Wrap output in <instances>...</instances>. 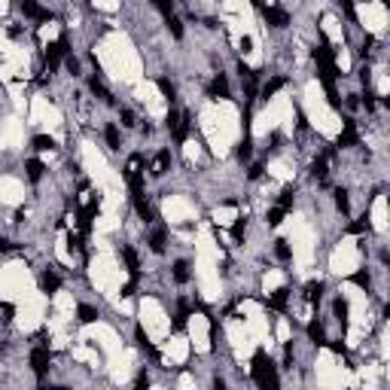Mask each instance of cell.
<instances>
[{
	"instance_id": "cell-1",
	"label": "cell",
	"mask_w": 390,
	"mask_h": 390,
	"mask_svg": "<svg viewBox=\"0 0 390 390\" xmlns=\"http://www.w3.org/2000/svg\"><path fill=\"white\" fill-rule=\"evenodd\" d=\"M253 384L262 387V390L280 384L277 369H274V363L269 360V353H265V351H256V353H253Z\"/></svg>"
},
{
	"instance_id": "cell-2",
	"label": "cell",
	"mask_w": 390,
	"mask_h": 390,
	"mask_svg": "<svg viewBox=\"0 0 390 390\" xmlns=\"http://www.w3.org/2000/svg\"><path fill=\"white\" fill-rule=\"evenodd\" d=\"M64 55H67V37H58L55 43H49V49H46V74H55Z\"/></svg>"
},
{
	"instance_id": "cell-3",
	"label": "cell",
	"mask_w": 390,
	"mask_h": 390,
	"mask_svg": "<svg viewBox=\"0 0 390 390\" xmlns=\"http://www.w3.org/2000/svg\"><path fill=\"white\" fill-rule=\"evenodd\" d=\"M165 125H168V131L174 134V140H186V131H189V116H183V113L171 110V113H168V119H165Z\"/></svg>"
},
{
	"instance_id": "cell-4",
	"label": "cell",
	"mask_w": 390,
	"mask_h": 390,
	"mask_svg": "<svg viewBox=\"0 0 390 390\" xmlns=\"http://www.w3.org/2000/svg\"><path fill=\"white\" fill-rule=\"evenodd\" d=\"M22 12H25V19H31V22H49L52 19V12L46 6H40L37 0H22Z\"/></svg>"
},
{
	"instance_id": "cell-5",
	"label": "cell",
	"mask_w": 390,
	"mask_h": 390,
	"mask_svg": "<svg viewBox=\"0 0 390 390\" xmlns=\"http://www.w3.org/2000/svg\"><path fill=\"white\" fill-rule=\"evenodd\" d=\"M31 369L37 372L40 381H43V375L49 372V351H46V348H34V351H31Z\"/></svg>"
},
{
	"instance_id": "cell-6",
	"label": "cell",
	"mask_w": 390,
	"mask_h": 390,
	"mask_svg": "<svg viewBox=\"0 0 390 390\" xmlns=\"http://www.w3.org/2000/svg\"><path fill=\"white\" fill-rule=\"evenodd\" d=\"M265 22H269L272 28H287L290 25V12L280 9V6H269L265 9Z\"/></svg>"
},
{
	"instance_id": "cell-7",
	"label": "cell",
	"mask_w": 390,
	"mask_h": 390,
	"mask_svg": "<svg viewBox=\"0 0 390 390\" xmlns=\"http://www.w3.org/2000/svg\"><path fill=\"white\" fill-rule=\"evenodd\" d=\"M171 171V150H158L153 158V177H165Z\"/></svg>"
},
{
	"instance_id": "cell-8",
	"label": "cell",
	"mask_w": 390,
	"mask_h": 390,
	"mask_svg": "<svg viewBox=\"0 0 390 390\" xmlns=\"http://www.w3.org/2000/svg\"><path fill=\"white\" fill-rule=\"evenodd\" d=\"M207 98H229V79H226V74L214 77V82L207 85Z\"/></svg>"
},
{
	"instance_id": "cell-9",
	"label": "cell",
	"mask_w": 390,
	"mask_h": 390,
	"mask_svg": "<svg viewBox=\"0 0 390 390\" xmlns=\"http://www.w3.org/2000/svg\"><path fill=\"white\" fill-rule=\"evenodd\" d=\"M357 125H353V122L351 119H345V131L339 134V147H353V144H357Z\"/></svg>"
},
{
	"instance_id": "cell-10",
	"label": "cell",
	"mask_w": 390,
	"mask_h": 390,
	"mask_svg": "<svg viewBox=\"0 0 390 390\" xmlns=\"http://www.w3.org/2000/svg\"><path fill=\"white\" fill-rule=\"evenodd\" d=\"M131 201H134V210H137V217L144 220V223H153V207L147 204L144 195H131Z\"/></svg>"
},
{
	"instance_id": "cell-11",
	"label": "cell",
	"mask_w": 390,
	"mask_h": 390,
	"mask_svg": "<svg viewBox=\"0 0 390 390\" xmlns=\"http://www.w3.org/2000/svg\"><path fill=\"white\" fill-rule=\"evenodd\" d=\"M122 259H125V265H128V274L137 280V277H140V262H137V253L131 250V247H122Z\"/></svg>"
},
{
	"instance_id": "cell-12",
	"label": "cell",
	"mask_w": 390,
	"mask_h": 390,
	"mask_svg": "<svg viewBox=\"0 0 390 390\" xmlns=\"http://www.w3.org/2000/svg\"><path fill=\"white\" fill-rule=\"evenodd\" d=\"M323 280H308L305 283V299H308V302H320V299H323Z\"/></svg>"
},
{
	"instance_id": "cell-13",
	"label": "cell",
	"mask_w": 390,
	"mask_h": 390,
	"mask_svg": "<svg viewBox=\"0 0 390 390\" xmlns=\"http://www.w3.org/2000/svg\"><path fill=\"white\" fill-rule=\"evenodd\" d=\"M43 162H40V158H28V162H25V174H28V180L31 183H37L40 180V177H43Z\"/></svg>"
},
{
	"instance_id": "cell-14",
	"label": "cell",
	"mask_w": 390,
	"mask_h": 390,
	"mask_svg": "<svg viewBox=\"0 0 390 390\" xmlns=\"http://www.w3.org/2000/svg\"><path fill=\"white\" fill-rule=\"evenodd\" d=\"M40 287H43V293H58V287H61V277L55 274V272H46L43 277H40Z\"/></svg>"
},
{
	"instance_id": "cell-15",
	"label": "cell",
	"mask_w": 390,
	"mask_h": 390,
	"mask_svg": "<svg viewBox=\"0 0 390 390\" xmlns=\"http://www.w3.org/2000/svg\"><path fill=\"white\" fill-rule=\"evenodd\" d=\"M308 339H311L314 345H326V329H323V323L311 320V323H308Z\"/></svg>"
},
{
	"instance_id": "cell-16",
	"label": "cell",
	"mask_w": 390,
	"mask_h": 390,
	"mask_svg": "<svg viewBox=\"0 0 390 390\" xmlns=\"http://www.w3.org/2000/svg\"><path fill=\"white\" fill-rule=\"evenodd\" d=\"M88 88H92V95H95L101 104H116V101H113V95H110V92H107V88H104L98 79H92V82H88Z\"/></svg>"
},
{
	"instance_id": "cell-17",
	"label": "cell",
	"mask_w": 390,
	"mask_h": 390,
	"mask_svg": "<svg viewBox=\"0 0 390 390\" xmlns=\"http://www.w3.org/2000/svg\"><path fill=\"white\" fill-rule=\"evenodd\" d=\"M283 85H287V79H283V77H274V79H269V82H265V85H262V98H265V101H269V98H272L274 92H280V88H283Z\"/></svg>"
},
{
	"instance_id": "cell-18",
	"label": "cell",
	"mask_w": 390,
	"mask_h": 390,
	"mask_svg": "<svg viewBox=\"0 0 390 390\" xmlns=\"http://www.w3.org/2000/svg\"><path fill=\"white\" fill-rule=\"evenodd\" d=\"M137 174H144V156H131L128 165H125V180L128 177H137Z\"/></svg>"
},
{
	"instance_id": "cell-19",
	"label": "cell",
	"mask_w": 390,
	"mask_h": 390,
	"mask_svg": "<svg viewBox=\"0 0 390 390\" xmlns=\"http://www.w3.org/2000/svg\"><path fill=\"white\" fill-rule=\"evenodd\" d=\"M104 140H107L110 150H119V125H116V122H110V125L104 128Z\"/></svg>"
},
{
	"instance_id": "cell-20",
	"label": "cell",
	"mask_w": 390,
	"mask_h": 390,
	"mask_svg": "<svg viewBox=\"0 0 390 390\" xmlns=\"http://www.w3.org/2000/svg\"><path fill=\"white\" fill-rule=\"evenodd\" d=\"M165 25H168V31H171V37H174V40H183V22H180V19H174V15H165Z\"/></svg>"
},
{
	"instance_id": "cell-21",
	"label": "cell",
	"mask_w": 390,
	"mask_h": 390,
	"mask_svg": "<svg viewBox=\"0 0 390 390\" xmlns=\"http://www.w3.org/2000/svg\"><path fill=\"white\" fill-rule=\"evenodd\" d=\"M274 256H277L280 262H290V259H293V250H290V244L283 241V238H280V241H274Z\"/></svg>"
},
{
	"instance_id": "cell-22",
	"label": "cell",
	"mask_w": 390,
	"mask_h": 390,
	"mask_svg": "<svg viewBox=\"0 0 390 390\" xmlns=\"http://www.w3.org/2000/svg\"><path fill=\"white\" fill-rule=\"evenodd\" d=\"M77 317H79V323H95L98 320V311L92 305H79L77 308Z\"/></svg>"
},
{
	"instance_id": "cell-23",
	"label": "cell",
	"mask_w": 390,
	"mask_h": 390,
	"mask_svg": "<svg viewBox=\"0 0 390 390\" xmlns=\"http://www.w3.org/2000/svg\"><path fill=\"white\" fill-rule=\"evenodd\" d=\"M158 92H162L168 101H174V98H177V85H174L168 77H158Z\"/></svg>"
},
{
	"instance_id": "cell-24",
	"label": "cell",
	"mask_w": 390,
	"mask_h": 390,
	"mask_svg": "<svg viewBox=\"0 0 390 390\" xmlns=\"http://www.w3.org/2000/svg\"><path fill=\"white\" fill-rule=\"evenodd\" d=\"M287 299H290V290H277V293L269 299V308H274V311H283V305H287Z\"/></svg>"
},
{
	"instance_id": "cell-25",
	"label": "cell",
	"mask_w": 390,
	"mask_h": 390,
	"mask_svg": "<svg viewBox=\"0 0 390 390\" xmlns=\"http://www.w3.org/2000/svg\"><path fill=\"white\" fill-rule=\"evenodd\" d=\"M31 147H34V150H40V153H46V150H52V147H55V140H52V137H46V134H37V137L31 140Z\"/></svg>"
},
{
	"instance_id": "cell-26",
	"label": "cell",
	"mask_w": 390,
	"mask_h": 390,
	"mask_svg": "<svg viewBox=\"0 0 390 390\" xmlns=\"http://www.w3.org/2000/svg\"><path fill=\"white\" fill-rule=\"evenodd\" d=\"M150 250L153 253H165V232H153L150 235Z\"/></svg>"
},
{
	"instance_id": "cell-27",
	"label": "cell",
	"mask_w": 390,
	"mask_h": 390,
	"mask_svg": "<svg viewBox=\"0 0 390 390\" xmlns=\"http://www.w3.org/2000/svg\"><path fill=\"white\" fill-rule=\"evenodd\" d=\"M174 280H177V283H186V280H189V265H186L183 259L174 262Z\"/></svg>"
},
{
	"instance_id": "cell-28",
	"label": "cell",
	"mask_w": 390,
	"mask_h": 390,
	"mask_svg": "<svg viewBox=\"0 0 390 390\" xmlns=\"http://www.w3.org/2000/svg\"><path fill=\"white\" fill-rule=\"evenodd\" d=\"M332 311H335V317H339V323L345 326V323H348V302H345V299H335V302H332Z\"/></svg>"
},
{
	"instance_id": "cell-29",
	"label": "cell",
	"mask_w": 390,
	"mask_h": 390,
	"mask_svg": "<svg viewBox=\"0 0 390 390\" xmlns=\"http://www.w3.org/2000/svg\"><path fill=\"white\" fill-rule=\"evenodd\" d=\"M335 207H339L342 214H348V210H351V201H348V189H335Z\"/></svg>"
},
{
	"instance_id": "cell-30",
	"label": "cell",
	"mask_w": 390,
	"mask_h": 390,
	"mask_svg": "<svg viewBox=\"0 0 390 390\" xmlns=\"http://www.w3.org/2000/svg\"><path fill=\"white\" fill-rule=\"evenodd\" d=\"M250 156H253V144H250V137H244L241 144H238V158H241V162H247Z\"/></svg>"
},
{
	"instance_id": "cell-31",
	"label": "cell",
	"mask_w": 390,
	"mask_h": 390,
	"mask_svg": "<svg viewBox=\"0 0 390 390\" xmlns=\"http://www.w3.org/2000/svg\"><path fill=\"white\" fill-rule=\"evenodd\" d=\"M280 220H283V207H280V204L272 207L269 214H265V223H269V226H280Z\"/></svg>"
},
{
	"instance_id": "cell-32",
	"label": "cell",
	"mask_w": 390,
	"mask_h": 390,
	"mask_svg": "<svg viewBox=\"0 0 390 390\" xmlns=\"http://www.w3.org/2000/svg\"><path fill=\"white\" fill-rule=\"evenodd\" d=\"M351 283H357V287L369 290L372 287V277H369V272H357V274H351Z\"/></svg>"
},
{
	"instance_id": "cell-33",
	"label": "cell",
	"mask_w": 390,
	"mask_h": 390,
	"mask_svg": "<svg viewBox=\"0 0 390 390\" xmlns=\"http://www.w3.org/2000/svg\"><path fill=\"white\" fill-rule=\"evenodd\" d=\"M150 3H153L158 12H162V15H171V12H174V0H150Z\"/></svg>"
},
{
	"instance_id": "cell-34",
	"label": "cell",
	"mask_w": 390,
	"mask_h": 390,
	"mask_svg": "<svg viewBox=\"0 0 390 390\" xmlns=\"http://www.w3.org/2000/svg\"><path fill=\"white\" fill-rule=\"evenodd\" d=\"M119 119H122V128H134V122H137L134 119V110H128V107L119 113Z\"/></svg>"
},
{
	"instance_id": "cell-35",
	"label": "cell",
	"mask_w": 390,
	"mask_h": 390,
	"mask_svg": "<svg viewBox=\"0 0 390 390\" xmlns=\"http://www.w3.org/2000/svg\"><path fill=\"white\" fill-rule=\"evenodd\" d=\"M244 229H247V226H244V217H241V220H235V226H232V238H235L238 244L244 241Z\"/></svg>"
},
{
	"instance_id": "cell-36",
	"label": "cell",
	"mask_w": 390,
	"mask_h": 390,
	"mask_svg": "<svg viewBox=\"0 0 390 390\" xmlns=\"http://www.w3.org/2000/svg\"><path fill=\"white\" fill-rule=\"evenodd\" d=\"M280 207H283V210L293 207V189H283V192H280Z\"/></svg>"
},
{
	"instance_id": "cell-37",
	"label": "cell",
	"mask_w": 390,
	"mask_h": 390,
	"mask_svg": "<svg viewBox=\"0 0 390 390\" xmlns=\"http://www.w3.org/2000/svg\"><path fill=\"white\" fill-rule=\"evenodd\" d=\"M67 244H70V250L79 253V250H82V235H74V232H70V235H67Z\"/></svg>"
},
{
	"instance_id": "cell-38",
	"label": "cell",
	"mask_w": 390,
	"mask_h": 390,
	"mask_svg": "<svg viewBox=\"0 0 390 390\" xmlns=\"http://www.w3.org/2000/svg\"><path fill=\"white\" fill-rule=\"evenodd\" d=\"M342 12L348 15L351 22H357V12H353V0H342Z\"/></svg>"
},
{
	"instance_id": "cell-39",
	"label": "cell",
	"mask_w": 390,
	"mask_h": 390,
	"mask_svg": "<svg viewBox=\"0 0 390 390\" xmlns=\"http://www.w3.org/2000/svg\"><path fill=\"white\" fill-rule=\"evenodd\" d=\"M0 314H3V320H12L15 308H12V305H6V302H0Z\"/></svg>"
},
{
	"instance_id": "cell-40",
	"label": "cell",
	"mask_w": 390,
	"mask_h": 390,
	"mask_svg": "<svg viewBox=\"0 0 390 390\" xmlns=\"http://www.w3.org/2000/svg\"><path fill=\"white\" fill-rule=\"evenodd\" d=\"M247 177H250V180H259V177H262V165H250Z\"/></svg>"
},
{
	"instance_id": "cell-41",
	"label": "cell",
	"mask_w": 390,
	"mask_h": 390,
	"mask_svg": "<svg viewBox=\"0 0 390 390\" xmlns=\"http://www.w3.org/2000/svg\"><path fill=\"white\" fill-rule=\"evenodd\" d=\"M67 70H70V74H79V61L67 55Z\"/></svg>"
},
{
	"instance_id": "cell-42",
	"label": "cell",
	"mask_w": 390,
	"mask_h": 390,
	"mask_svg": "<svg viewBox=\"0 0 390 390\" xmlns=\"http://www.w3.org/2000/svg\"><path fill=\"white\" fill-rule=\"evenodd\" d=\"M12 247H15L12 241H6V238H0V253H9V250H12Z\"/></svg>"
},
{
	"instance_id": "cell-43",
	"label": "cell",
	"mask_w": 390,
	"mask_h": 390,
	"mask_svg": "<svg viewBox=\"0 0 390 390\" xmlns=\"http://www.w3.org/2000/svg\"><path fill=\"white\" fill-rule=\"evenodd\" d=\"M238 74H241V79H244V77H250V74H253V70H250V67H247V64L241 61V64H238Z\"/></svg>"
},
{
	"instance_id": "cell-44",
	"label": "cell",
	"mask_w": 390,
	"mask_h": 390,
	"mask_svg": "<svg viewBox=\"0 0 390 390\" xmlns=\"http://www.w3.org/2000/svg\"><path fill=\"white\" fill-rule=\"evenodd\" d=\"M134 384H137V387H147V384H150V375H147V372H144V375H137Z\"/></svg>"
},
{
	"instance_id": "cell-45",
	"label": "cell",
	"mask_w": 390,
	"mask_h": 390,
	"mask_svg": "<svg viewBox=\"0 0 390 390\" xmlns=\"http://www.w3.org/2000/svg\"><path fill=\"white\" fill-rule=\"evenodd\" d=\"M253 3H259V0H253Z\"/></svg>"
}]
</instances>
